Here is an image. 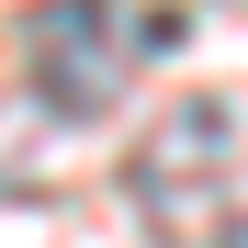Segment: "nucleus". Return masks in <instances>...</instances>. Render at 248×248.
Returning <instances> with one entry per match:
<instances>
[{
  "mask_svg": "<svg viewBox=\"0 0 248 248\" xmlns=\"http://www.w3.org/2000/svg\"><path fill=\"white\" fill-rule=\"evenodd\" d=\"M23 46H34L46 102L91 124V113H113V102H124L136 57L181 46V12H136V0H46V12L23 23Z\"/></svg>",
  "mask_w": 248,
  "mask_h": 248,
  "instance_id": "f257e3e1",
  "label": "nucleus"
},
{
  "mask_svg": "<svg viewBox=\"0 0 248 248\" xmlns=\"http://www.w3.org/2000/svg\"><path fill=\"white\" fill-rule=\"evenodd\" d=\"M215 136H226V102H181V113H170V158H147V170H136V192H158V203H170L181 181H203V170L226 158Z\"/></svg>",
  "mask_w": 248,
  "mask_h": 248,
  "instance_id": "f03ea898",
  "label": "nucleus"
}]
</instances>
